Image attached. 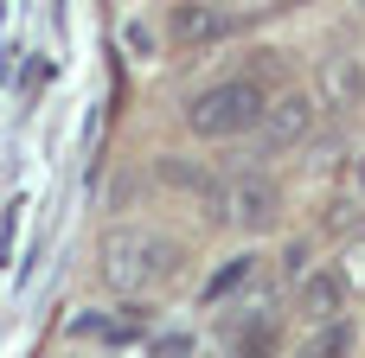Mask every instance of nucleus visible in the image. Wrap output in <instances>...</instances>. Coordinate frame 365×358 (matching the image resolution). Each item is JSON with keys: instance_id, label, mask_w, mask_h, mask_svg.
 Here are the masks:
<instances>
[{"instance_id": "obj_4", "label": "nucleus", "mask_w": 365, "mask_h": 358, "mask_svg": "<svg viewBox=\"0 0 365 358\" xmlns=\"http://www.w3.org/2000/svg\"><path fill=\"white\" fill-rule=\"evenodd\" d=\"M314 128H321V102H314V90H289V96H276L269 102V115H263V154H289V147H302V141H314Z\"/></svg>"}, {"instance_id": "obj_2", "label": "nucleus", "mask_w": 365, "mask_h": 358, "mask_svg": "<svg viewBox=\"0 0 365 358\" xmlns=\"http://www.w3.org/2000/svg\"><path fill=\"white\" fill-rule=\"evenodd\" d=\"M263 115H269V96H263L257 77H225V83H212L186 102V128L205 135V141H231L244 128H263Z\"/></svg>"}, {"instance_id": "obj_6", "label": "nucleus", "mask_w": 365, "mask_h": 358, "mask_svg": "<svg viewBox=\"0 0 365 358\" xmlns=\"http://www.w3.org/2000/svg\"><path fill=\"white\" fill-rule=\"evenodd\" d=\"M295 314H302L308 327L346 320V282H340L334 269H314V275H302V288H295Z\"/></svg>"}, {"instance_id": "obj_10", "label": "nucleus", "mask_w": 365, "mask_h": 358, "mask_svg": "<svg viewBox=\"0 0 365 358\" xmlns=\"http://www.w3.org/2000/svg\"><path fill=\"white\" fill-rule=\"evenodd\" d=\"M334 275L346 282V295H365V237H353V243L340 250V263H334Z\"/></svg>"}, {"instance_id": "obj_7", "label": "nucleus", "mask_w": 365, "mask_h": 358, "mask_svg": "<svg viewBox=\"0 0 365 358\" xmlns=\"http://www.w3.org/2000/svg\"><path fill=\"white\" fill-rule=\"evenodd\" d=\"M353 320H327V327H314L308 339H302V358H353Z\"/></svg>"}, {"instance_id": "obj_1", "label": "nucleus", "mask_w": 365, "mask_h": 358, "mask_svg": "<svg viewBox=\"0 0 365 358\" xmlns=\"http://www.w3.org/2000/svg\"><path fill=\"white\" fill-rule=\"evenodd\" d=\"M180 269H186V250L167 231H154V224H115L103 237V282L115 295H141L148 301V295L173 288Z\"/></svg>"}, {"instance_id": "obj_3", "label": "nucleus", "mask_w": 365, "mask_h": 358, "mask_svg": "<svg viewBox=\"0 0 365 358\" xmlns=\"http://www.w3.org/2000/svg\"><path fill=\"white\" fill-rule=\"evenodd\" d=\"M205 211H212V224H231V231L257 237V231L282 224V186L269 173H231L205 192Z\"/></svg>"}, {"instance_id": "obj_5", "label": "nucleus", "mask_w": 365, "mask_h": 358, "mask_svg": "<svg viewBox=\"0 0 365 358\" xmlns=\"http://www.w3.org/2000/svg\"><path fill=\"white\" fill-rule=\"evenodd\" d=\"M314 102L334 109V115L365 109V58H353V51H327V58H314Z\"/></svg>"}, {"instance_id": "obj_11", "label": "nucleus", "mask_w": 365, "mask_h": 358, "mask_svg": "<svg viewBox=\"0 0 365 358\" xmlns=\"http://www.w3.org/2000/svg\"><path fill=\"white\" fill-rule=\"evenodd\" d=\"M250 275H257V256H237L231 269H218V275H212V288H205V295H212V301H225L231 288H250Z\"/></svg>"}, {"instance_id": "obj_14", "label": "nucleus", "mask_w": 365, "mask_h": 358, "mask_svg": "<svg viewBox=\"0 0 365 358\" xmlns=\"http://www.w3.org/2000/svg\"><path fill=\"white\" fill-rule=\"evenodd\" d=\"M359 199H365V160H359Z\"/></svg>"}, {"instance_id": "obj_9", "label": "nucleus", "mask_w": 365, "mask_h": 358, "mask_svg": "<svg viewBox=\"0 0 365 358\" xmlns=\"http://www.w3.org/2000/svg\"><path fill=\"white\" fill-rule=\"evenodd\" d=\"M160 179H167V186H180V192H212V186H218L205 167H186V160H160Z\"/></svg>"}, {"instance_id": "obj_13", "label": "nucleus", "mask_w": 365, "mask_h": 358, "mask_svg": "<svg viewBox=\"0 0 365 358\" xmlns=\"http://www.w3.org/2000/svg\"><path fill=\"white\" fill-rule=\"evenodd\" d=\"M122 45H128L135 58H148V51H154V38H148V26H135V19L122 26Z\"/></svg>"}, {"instance_id": "obj_12", "label": "nucleus", "mask_w": 365, "mask_h": 358, "mask_svg": "<svg viewBox=\"0 0 365 358\" xmlns=\"http://www.w3.org/2000/svg\"><path fill=\"white\" fill-rule=\"evenodd\" d=\"M148 358H192V339H186V333H167V339L148 346Z\"/></svg>"}, {"instance_id": "obj_8", "label": "nucleus", "mask_w": 365, "mask_h": 358, "mask_svg": "<svg viewBox=\"0 0 365 358\" xmlns=\"http://www.w3.org/2000/svg\"><path fill=\"white\" fill-rule=\"evenodd\" d=\"M218 26H225V19H218L212 6H180V13H173V32H180V38H212Z\"/></svg>"}]
</instances>
